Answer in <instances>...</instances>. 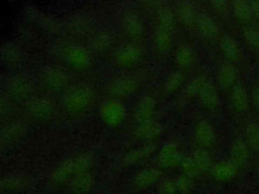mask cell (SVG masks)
Segmentation results:
<instances>
[{
  "label": "cell",
  "mask_w": 259,
  "mask_h": 194,
  "mask_svg": "<svg viewBox=\"0 0 259 194\" xmlns=\"http://www.w3.org/2000/svg\"><path fill=\"white\" fill-rule=\"evenodd\" d=\"M195 140L201 149H209L215 140V131L212 123L207 119L198 121L194 128Z\"/></svg>",
  "instance_id": "obj_1"
},
{
  "label": "cell",
  "mask_w": 259,
  "mask_h": 194,
  "mask_svg": "<svg viewBox=\"0 0 259 194\" xmlns=\"http://www.w3.org/2000/svg\"><path fill=\"white\" fill-rule=\"evenodd\" d=\"M158 42L162 48L167 50L171 45V37L167 31H161L158 36Z\"/></svg>",
  "instance_id": "obj_20"
},
{
  "label": "cell",
  "mask_w": 259,
  "mask_h": 194,
  "mask_svg": "<svg viewBox=\"0 0 259 194\" xmlns=\"http://www.w3.org/2000/svg\"><path fill=\"white\" fill-rule=\"evenodd\" d=\"M196 27L199 33L206 39H212L219 34V26L215 20L206 13L197 15Z\"/></svg>",
  "instance_id": "obj_6"
},
{
  "label": "cell",
  "mask_w": 259,
  "mask_h": 194,
  "mask_svg": "<svg viewBox=\"0 0 259 194\" xmlns=\"http://www.w3.org/2000/svg\"><path fill=\"white\" fill-rule=\"evenodd\" d=\"M238 166L233 163L231 160L229 161H221L215 163L210 168L211 177L219 182H229L233 180L238 174Z\"/></svg>",
  "instance_id": "obj_2"
},
{
  "label": "cell",
  "mask_w": 259,
  "mask_h": 194,
  "mask_svg": "<svg viewBox=\"0 0 259 194\" xmlns=\"http://www.w3.org/2000/svg\"><path fill=\"white\" fill-rule=\"evenodd\" d=\"M250 158V148L242 138L233 140L230 148V160L238 167L245 165Z\"/></svg>",
  "instance_id": "obj_5"
},
{
  "label": "cell",
  "mask_w": 259,
  "mask_h": 194,
  "mask_svg": "<svg viewBox=\"0 0 259 194\" xmlns=\"http://www.w3.org/2000/svg\"><path fill=\"white\" fill-rule=\"evenodd\" d=\"M231 104L232 107L239 112L246 111L250 104L249 94L242 84H236L231 91Z\"/></svg>",
  "instance_id": "obj_7"
},
{
  "label": "cell",
  "mask_w": 259,
  "mask_h": 194,
  "mask_svg": "<svg viewBox=\"0 0 259 194\" xmlns=\"http://www.w3.org/2000/svg\"><path fill=\"white\" fill-rule=\"evenodd\" d=\"M178 189L174 181H167L163 184L162 194H177Z\"/></svg>",
  "instance_id": "obj_21"
},
{
  "label": "cell",
  "mask_w": 259,
  "mask_h": 194,
  "mask_svg": "<svg viewBox=\"0 0 259 194\" xmlns=\"http://www.w3.org/2000/svg\"><path fill=\"white\" fill-rule=\"evenodd\" d=\"M178 192H180L181 194H189V192L192 189V184H193V178L183 174L182 176H180L177 181L175 182Z\"/></svg>",
  "instance_id": "obj_17"
},
{
  "label": "cell",
  "mask_w": 259,
  "mask_h": 194,
  "mask_svg": "<svg viewBox=\"0 0 259 194\" xmlns=\"http://www.w3.org/2000/svg\"><path fill=\"white\" fill-rule=\"evenodd\" d=\"M161 16H162V22L166 28H170L174 25V16L169 9H164L162 11Z\"/></svg>",
  "instance_id": "obj_19"
},
{
  "label": "cell",
  "mask_w": 259,
  "mask_h": 194,
  "mask_svg": "<svg viewBox=\"0 0 259 194\" xmlns=\"http://www.w3.org/2000/svg\"><path fill=\"white\" fill-rule=\"evenodd\" d=\"M211 5L219 13H224L228 10V3L226 1H212Z\"/></svg>",
  "instance_id": "obj_22"
},
{
  "label": "cell",
  "mask_w": 259,
  "mask_h": 194,
  "mask_svg": "<svg viewBox=\"0 0 259 194\" xmlns=\"http://www.w3.org/2000/svg\"><path fill=\"white\" fill-rule=\"evenodd\" d=\"M199 100L203 107L212 110L215 109L220 103V96L217 86L213 82L207 80L201 88L199 94Z\"/></svg>",
  "instance_id": "obj_3"
},
{
  "label": "cell",
  "mask_w": 259,
  "mask_h": 194,
  "mask_svg": "<svg viewBox=\"0 0 259 194\" xmlns=\"http://www.w3.org/2000/svg\"><path fill=\"white\" fill-rule=\"evenodd\" d=\"M181 161V156L179 151L175 146H169L165 149L163 153V162L168 166H173Z\"/></svg>",
  "instance_id": "obj_15"
},
{
  "label": "cell",
  "mask_w": 259,
  "mask_h": 194,
  "mask_svg": "<svg viewBox=\"0 0 259 194\" xmlns=\"http://www.w3.org/2000/svg\"><path fill=\"white\" fill-rule=\"evenodd\" d=\"M220 47L224 56L230 62H237L241 58V50L237 41L230 35H224L220 39Z\"/></svg>",
  "instance_id": "obj_8"
},
{
  "label": "cell",
  "mask_w": 259,
  "mask_h": 194,
  "mask_svg": "<svg viewBox=\"0 0 259 194\" xmlns=\"http://www.w3.org/2000/svg\"><path fill=\"white\" fill-rule=\"evenodd\" d=\"M178 17L180 21L186 26H191L193 23H195L197 15L192 3L190 2L180 3L178 7Z\"/></svg>",
  "instance_id": "obj_10"
},
{
  "label": "cell",
  "mask_w": 259,
  "mask_h": 194,
  "mask_svg": "<svg viewBox=\"0 0 259 194\" xmlns=\"http://www.w3.org/2000/svg\"><path fill=\"white\" fill-rule=\"evenodd\" d=\"M193 162L195 163L200 174H203L207 171H210L211 168V157L207 150L198 148L193 153L190 154Z\"/></svg>",
  "instance_id": "obj_9"
},
{
  "label": "cell",
  "mask_w": 259,
  "mask_h": 194,
  "mask_svg": "<svg viewBox=\"0 0 259 194\" xmlns=\"http://www.w3.org/2000/svg\"><path fill=\"white\" fill-rule=\"evenodd\" d=\"M232 8H233L234 15L238 21L242 23H246L251 19L253 13L251 10L250 3L242 0L234 1L232 3Z\"/></svg>",
  "instance_id": "obj_11"
},
{
  "label": "cell",
  "mask_w": 259,
  "mask_h": 194,
  "mask_svg": "<svg viewBox=\"0 0 259 194\" xmlns=\"http://www.w3.org/2000/svg\"><path fill=\"white\" fill-rule=\"evenodd\" d=\"M246 142L250 149L259 152V123L251 121L246 126Z\"/></svg>",
  "instance_id": "obj_13"
},
{
  "label": "cell",
  "mask_w": 259,
  "mask_h": 194,
  "mask_svg": "<svg viewBox=\"0 0 259 194\" xmlns=\"http://www.w3.org/2000/svg\"><path fill=\"white\" fill-rule=\"evenodd\" d=\"M237 77V68L230 62L221 65L217 73V81L219 85L224 89L233 88L236 85Z\"/></svg>",
  "instance_id": "obj_4"
},
{
  "label": "cell",
  "mask_w": 259,
  "mask_h": 194,
  "mask_svg": "<svg viewBox=\"0 0 259 194\" xmlns=\"http://www.w3.org/2000/svg\"><path fill=\"white\" fill-rule=\"evenodd\" d=\"M175 60L176 63L180 66V67H188L190 66L193 61H194V52L193 48L184 43L181 44L178 50L176 51V55H175Z\"/></svg>",
  "instance_id": "obj_12"
},
{
  "label": "cell",
  "mask_w": 259,
  "mask_h": 194,
  "mask_svg": "<svg viewBox=\"0 0 259 194\" xmlns=\"http://www.w3.org/2000/svg\"><path fill=\"white\" fill-rule=\"evenodd\" d=\"M206 81H207V79L204 75H197V76L193 77L186 87L187 95H189V96H194L196 94L198 95Z\"/></svg>",
  "instance_id": "obj_14"
},
{
  "label": "cell",
  "mask_w": 259,
  "mask_h": 194,
  "mask_svg": "<svg viewBox=\"0 0 259 194\" xmlns=\"http://www.w3.org/2000/svg\"><path fill=\"white\" fill-rule=\"evenodd\" d=\"M251 100H252L254 107L259 111V86H256L253 89L252 95H251Z\"/></svg>",
  "instance_id": "obj_23"
},
{
  "label": "cell",
  "mask_w": 259,
  "mask_h": 194,
  "mask_svg": "<svg viewBox=\"0 0 259 194\" xmlns=\"http://www.w3.org/2000/svg\"><path fill=\"white\" fill-rule=\"evenodd\" d=\"M183 75L180 72H174L167 81V88L171 91H175L178 88H180V86L183 83Z\"/></svg>",
  "instance_id": "obj_18"
},
{
  "label": "cell",
  "mask_w": 259,
  "mask_h": 194,
  "mask_svg": "<svg viewBox=\"0 0 259 194\" xmlns=\"http://www.w3.org/2000/svg\"><path fill=\"white\" fill-rule=\"evenodd\" d=\"M243 35L249 45L259 50V29L255 27H246L244 29Z\"/></svg>",
  "instance_id": "obj_16"
},
{
  "label": "cell",
  "mask_w": 259,
  "mask_h": 194,
  "mask_svg": "<svg viewBox=\"0 0 259 194\" xmlns=\"http://www.w3.org/2000/svg\"><path fill=\"white\" fill-rule=\"evenodd\" d=\"M252 13L259 18V1H253L250 3Z\"/></svg>",
  "instance_id": "obj_24"
}]
</instances>
